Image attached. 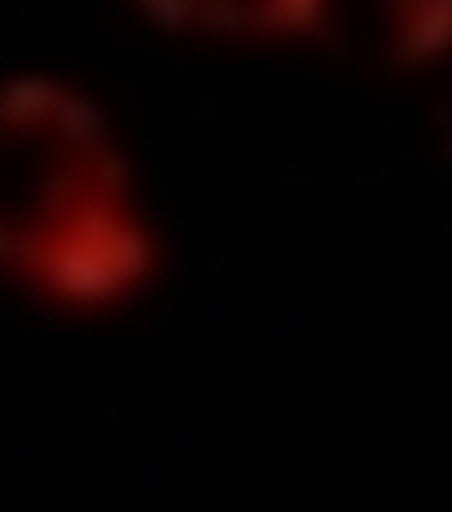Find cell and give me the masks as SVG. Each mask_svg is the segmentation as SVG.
<instances>
[{
    "label": "cell",
    "instance_id": "6da1fadb",
    "mask_svg": "<svg viewBox=\"0 0 452 512\" xmlns=\"http://www.w3.org/2000/svg\"><path fill=\"white\" fill-rule=\"evenodd\" d=\"M156 236L136 204L128 156L76 84H0V272L36 296L100 312L156 272Z\"/></svg>",
    "mask_w": 452,
    "mask_h": 512
},
{
    "label": "cell",
    "instance_id": "7a4b0ae2",
    "mask_svg": "<svg viewBox=\"0 0 452 512\" xmlns=\"http://www.w3.org/2000/svg\"><path fill=\"white\" fill-rule=\"evenodd\" d=\"M168 32L224 40H296L328 28L332 0H136Z\"/></svg>",
    "mask_w": 452,
    "mask_h": 512
},
{
    "label": "cell",
    "instance_id": "3957f363",
    "mask_svg": "<svg viewBox=\"0 0 452 512\" xmlns=\"http://www.w3.org/2000/svg\"><path fill=\"white\" fill-rule=\"evenodd\" d=\"M384 32L400 64H436L452 56V0H388Z\"/></svg>",
    "mask_w": 452,
    "mask_h": 512
}]
</instances>
